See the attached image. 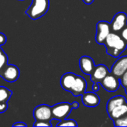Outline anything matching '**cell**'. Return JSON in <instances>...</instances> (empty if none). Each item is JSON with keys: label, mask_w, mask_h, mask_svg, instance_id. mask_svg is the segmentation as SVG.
I'll return each mask as SVG.
<instances>
[{"label": "cell", "mask_w": 127, "mask_h": 127, "mask_svg": "<svg viewBox=\"0 0 127 127\" xmlns=\"http://www.w3.org/2000/svg\"><path fill=\"white\" fill-rule=\"evenodd\" d=\"M126 89V94L127 95V89Z\"/></svg>", "instance_id": "cell-30"}, {"label": "cell", "mask_w": 127, "mask_h": 127, "mask_svg": "<svg viewBox=\"0 0 127 127\" xmlns=\"http://www.w3.org/2000/svg\"><path fill=\"white\" fill-rule=\"evenodd\" d=\"M126 71H127V56H124L118 58L113 64L111 73L118 78H121Z\"/></svg>", "instance_id": "cell-10"}, {"label": "cell", "mask_w": 127, "mask_h": 127, "mask_svg": "<svg viewBox=\"0 0 127 127\" xmlns=\"http://www.w3.org/2000/svg\"><path fill=\"white\" fill-rule=\"evenodd\" d=\"M100 84L106 92H115L119 89L121 86V81L118 77L109 72L106 77L100 82Z\"/></svg>", "instance_id": "cell-5"}, {"label": "cell", "mask_w": 127, "mask_h": 127, "mask_svg": "<svg viewBox=\"0 0 127 127\" xmlns=\"http://www.w3.org/2000/svg\"><path fill=\"white\" fill-rule=\"evenodd\" d=\"M19 69L15 65H7L0 73V76L7 82L13 83L19 77Z\"/></svg>", "instance_id": "cell-7"}, {"label": "cell", "mask_w": 127, "mask_h": 127, "mask_svg": "<svg viewBox=\"0 0 127 127\" xmlns=\"http://www.w3.org/2000/svg\"><path fill=\"white\" fill-rule=\"evenodd\" d=\"M33 127H52L50 121H36L33 124Z\"/></svg>", "instance_id": "cell-21"}, {"label": "cell", "mask_w": 127, "mask_h": 127, "mask_svg": "<svg viewBox=\"0 0 127 127\" xmlns=\"http://www.w3.org/2000/svg\"><path fill=\"white\" fill-rule=\"evenodd\" d=\"M120 81H121V86L124 87V88H125V89H127V71H126L122 76H121V77L120 78Z\"/></svg>", "instance_id": "cell-22"}, {"label": "cell", "mask_w": 127, "mask_h": 127, "mask_svg": "<svg viewBox=\"0 0 127 127\" xmlns=\"http://www.w3.org/2000/svg\"><path fill=\"white\" fill-rule=\"evenodd\" d=\"M100 86H99V83H94L93 86H92V91L96 92L99 90Z\"/></svg>", "instance_id": "cell-26"}, {"label": "cell", "mask_w": 127, "mask_h": 127, "mask_svg": "<svg viewBox=\"0 0 127 127\" xmlns=\"http://www.w3.org/2000/svg\"><path fill=\"white\" fill-rule=\"evenodd\" d=\"M21 1H22V0H21Z\"/></svg>", "instance_id": "cell-31"}, {"label": "cell", "mask_w": 127, "mask_h": 127, "mask_svg": "<svg viewBox=\"0 0 127 127\" xmlns=\"http://www.w3.org/2000/svg\"><path fill=\"white\" fill-rule=\"evenodd\" d=\"M7 42V36L2 33H0V46L4 45Z\"/></svg>", "instance_id": "cell-24"}, {"label": "cell", "mask_w": 127, "mask_h": 127, "mask_svg": "<svg viewBox=\"0 0 127 127\" xmlns=\"http://www.w3.org/2000/svg\"><path fill=\"white\" fill-rule=\"evenodd\" d=\"M12 92L8 89L0 86V103H6L12 96Z\"/></svg>", "instance_id": "cell-17"}, {"label": "cell", "mask_w": 127, "mask_h": 127, "mask_svg": "<svg viewBox=\"0 0 127 127\" xmlns=\"http://www.w3.org/2000/svg\"><path fill=\"white\" fill-rule=\"evenodd\" d=\"M121 36L127 43V25L121 31Z\"/></svg>", "instance_id": "cell-23"}, {"label": "cell", "mask_w": 127, "mask_h": 127, "mask_svg": "<svg viewBox=\"0 0 127 127\" xmlns=\"http://www.w3.org/2000/svg\"><path fill=\"white\" fill-rule=\"evenodd\" d=\"M71 106H72V109H77L79 107V103L77 101H74L72 103H71Z\"/></svg>", "instance_id": "cell-28"}, {"label": "cell", "mask_w": 127, "mask_h": 127, "mask_svg": "<svg viewBox=\"0 0 127 127\" xmlns=\"http://www.w3.org/2000/svg\"><path fill=\"white\" fill-rule=\"evenodd\" d=\"M114 125L117 127H127V115L113 121Z\"/></svg>", "instance_id": "cell-20"}, {"label": "cell", "mask_w": 127, "mask_h": 127, "mask_svg": "<svg viewBox=\"0 0 127 127\" xmlns=\"http://www.w3.org/2000/svg\"><path fill=\"white\" fill-rule=\"evenodd\" d=\"M125 115H127V102L117 106L110 113H109V116L112 121L118 119Z\"/></svg>", "instance_id": "cell-16"}, {"label": "cell", "mask_w": 127, "mask_h": 127, "mask_svg": "<svg viewBox=\"0 0 127 127\" xmlns=\"http://www.w3.org/2000/svg\"><path fill=\"white\" fill-rule=\"evenodd\" d=\"M111 29L112 32L118 33L121 32L127 25V14L124 12H118L117 13L111 23Z\"/></svg>", "instance_id": "cell-8"}, {"label": "cell", "mask_w": 127, "mask_h": 127, "mask_svg": "<svg viewBox=\"0 0 127 127\" xmlns=\"http://www.w3.org/2000/svg\"><path fill=\"white\" fill-rule=\"evenodd\" d=\"M109 73V71L105 65H103V64L97 65L95 66L94 71L90 75L91 80L93 83H100V82L106 77V75Z\"/></svg>", "instance_id": "cell-12"}, {"label": "cell", "mask_w": 127, "mask_h": 127, "mask_svg": "<svg viewBox=\"0 0 127 127\" xmlns=\"http://www.w3.org/2000/svg\"><path fill=\"white\" fill-rule=\"evenodd\" d=\"M72 110L71 104L68 102L59 103L51 107L52 118L57 119L59 121L65 119L71 113Z\"/></svg>", "instance_id": "cell-3"}, {"label": "cell", "mask_w": 127, "mask_h": 127, "mask_svg": "<svg viewBox=\"0 0 127 127\" xmlns=\"http://www.w3.org/2000/svg\"><path fill=\"white\" fill-rule=\"evenodd\" d=\"M33 115L36 121H50L52 119L51 106L46 104H41L34 109Z\"/></svg>", "instance_id": "cell-6"}, {"label": "cell", "mask_w": 127, "mask_h": 127, "mask_svg": "<svg viewBox=\"0 0 127 127\" xmlns=\"http://www.w3.org/2000/svg\"><path fill=\"white\" fill-rule=\"evenodd\" d=\"M82 102L86 106L95 107L100 104V99L95 92H86L83 95H82Z\"/></svg>", "instance_id": "cell-13"}, {"label": "cell", "mask_w": 127, "mask_h": 127, "mask_svg": "<svg viewBox=\"0 0 127 127\" xmlns=\"http://www.w3.org/2000/svg\"><path fill=\"white\" fill-rule=\"evenodd\" d=\"M77 123L72 119H63L59 121L57 127H77Z\"/></svg>", "instance_id": "cell-19"}, {"label": "cell", "mask_w": 127, "mask_h": 127, "mask_svg": "<svg viewBox=\"0 0 127 127\" xmlns=\"http://www.w3.org/2000/svg\"><path fill=\"white\" fill-rule=\"evenodd\" d=\"M49 0H32L30 7L26 10V14L33 20L43 16L48 10Z\"/></svg>", "instance_id": "cell-2"}, {"label": "cell", "mask_w": 127, "mask_h": 127, "mask_svg": "<svg viewBox=\"0 0 127 127\" xmlns=\"http://www.w3.org/2000/svg\"><path fill=\"white\" fill-rule=\"evenodd\" d=\"M127 102L126 98L124 96L121 95H117L113 97H112L111 99L109 100V101L107 102L106 104V111L109 113H110L115 108H116L117 106L125 103Z\"/></svg>", "instance_id": "cell-15"}, {"label": "cell", "mask_w": 127, "mask_h": 127, "mask_svg": "<svg viewBox=\"0 0 127 127\" xmlns=\"http://www.w3.org/2000/svg\"><path fill=\"white\" fill-rule=\"evenodd\" d=\"M7 103H0V113H3L7 109Z\"/></svg>", "instance_id": "cell-25"}, {"label": "cell", "mask_w": 127, "mask_h": 127, "mask_svg": "<svg viewBox=\"0 0 127 127\" xmlns=\"http://www.w3.org/2000/svg\"><path fill=\"white\" fill-rule=\"evenodd\" d=\"M87 89V82L86 80L80 75H77L76 80L70 90L69 92H71L74 96H82Z\"/></svg>", "instance_id": "cell-9"}, {"label": "cell", "mask_w": 127, "mask_h": 127, "mask_svg": "<svg viewBox=\"0 0 127 127\" xmlns=\"http://www.w3.org/2000/svg\"><path fill=\"white\" fill-rule=\"evenodd\" d=\"M13 127H27V124H25V123H23V122H17V123H16V124H13Z\"/></svg>", "instance_id": "cell-27"}, {"label": "cell", "mask_w": 127, "mask_h": 127, "mask_svg": "<svg viewBox=\"0 0 127 127\" xmlns=\"http://www.w3.org/2000/svg\"><path fill=\"white\" fill-rule=\"evenodd\" d=\"M77 77V74H75L74 73L72 72H67L65 74H64L61 79H60V85L61 87L67 91V92H70L75 80Z\"/></svg>", "instance_id": "cell-14"}, {"label": "cell", "mask_w": 127, "mask_h": 127, "mask_svg": "<svg viewBox=\"0 0 127 127\" xmlns=\"http://www.w3.org/2000/svg\"><path fill=\"white\" fill-rule=\"evenodd\" d=\"M95 0H83V1L86 4H91L94 2Z\"/></svg>", "instance_id": "cell-29"}, {"label": "cell", "mask_w": 127, "mask_h": 127, "mask_svg": "<svg viewBox=\"0 0 127 127\" xmlns=\"http://www.w3.org/2000/svg\"><path fill=\"white\" fill-rule=\"evenodd\" d=\"M7 63H8L7 56L0 46V73L7 65Z\"/></svg>", "instance_id": "cell-18"}, {"label": "cell", "mask_w": 127, "mask_h": 127, "mask_svg": "<svg viewBox=\"0 0 127 127\" xmlns=\"http://www.w3.org/2000/svg\"><path fill=\"white\" fill-rule=\"evenodd\" d=\"M110 23L106 21H100L96 25L95 41L99 45H103V42L108 35L111 33Z\"/></svg>", "instance_id": "cell-4"}, {"label": "cell", "mask_w": 127, "mask_h": 127, "mask_svg": "<svg viewBox=\"0 0 127 127\" xmlns=\"http://www.w3.org/2000/svg\"><path fill=\"white\" fill-rule=\"evenodd\" d=\"M80 70L86 75H91L95 68L94 60L89 56H83L79 60Z\"/></svg>", "instance_id": "cell-11"}, {"label": "cell", "mask_w": 127, "mask_h": 127, "mask_svg": "<svg viewBox=\"0 0 127 127\" xmlns=\"http://www.w3.org/2000/svg\"><path fill=\"white\" fill-rule=\"evenodd\" d=\"M103 45L106 48V53L115 58L119 57L127 48V42L115 32H111L108 35Z\"/></svg>", "instance_id": "cell-1"}]
</instances>
